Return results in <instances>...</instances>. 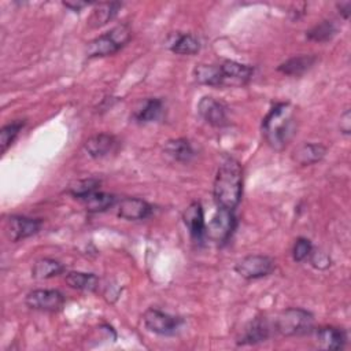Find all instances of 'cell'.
Instances as JSON below:
<instances>
[{
    "mask_svg": "<svg viewBox=\"0 0 351 351\" xmlns=\"http://www.w3.org/2000/svg\"><path fill=\"white\" fill-rule=\"evenodd\" d=\"M100 185V181L97 178H84V180H77V181H73L69 188H67V192L74 196V197H78V199H82L85 197L86 195L97 191Z\"/></svg>",
    "mask_w": 351,
    "mask_h": 351,
    "instance_id": "29",
    "label": "cell"
},
{
    "mask_svg": "<svg viewBox=\"0 0 351 351\" xmlns=\"http://www.w3.org/2000/svg\"><path fill=\"white\" fill-rule=\"evenodd\" d=\"M25 303L33 310L55 313L62 310L64 295L58 289H34L26 295Z\"/></svg>",
    "mask_w": 351,
    "mask_h": 351,
    "instance_id": "8",
    "label": "cell"
},
{
    "mask_svg": "<svg viewBox=\"0 0 351 351\" xmlns=\"http://www.w3.org/2000/svg\"><path fill=\"white\" fill-rule=\"evenodd\" d=\"M221 69V81L222 86H241L245 85L254 73L251 66L234 62V60H225L219 63Z\"/></svg>",
    "mask_w": 351,
    "mask_h": 351,
    "instance_id": "11",
    "label": "cell"
},
{
    "mask_svg": "<svg viewBox=\"0 0 351 351\" xmlns=\"http://www.w3.org/2000/svg\"><path fill=\"white\" fill-rule=\"evenodd\" d=\"M310 258V262L311 265L315 267V269H319V270H324V269H328L330 266V258L326 252L324 251H311V254L308 255Z\"/></svg>",
    "mask_w": 351,
    "mask_h": 351,
    "instance_id": "31",
    "label": "cell"
},
{
    "mask_svg": "<svg viewBox=\"0 0 351 351\" xmlns=\"http://www.w3.org/2000/svg\"><path fill=\"white\" fill-rule=\"evenodd\" d=\"M214 200L219 208L234 211L243 195V167L233 159L226 158L218 167L214 186Z\"/></svg>",
    "mask_w": 351,
    "mask_h": 351,
    "instance_id": "1",
    "label": "cell"
},
{
    "mask_svg": "<svg viewBox=\"0 0 351 351\" xmlns=\"http://www.w3.org/2000/svg\"><path fill=\"white\" fill-rule=\"evenodd\" d=\"M197 112L211 126L222 128L228 125V107L211 96H203L200 99Z\"/></svg>",
    "mask_w": 351,
    "mask_h": 351,
    "instance_id": "10",
    "label": "cell"
},
{
    "mask_svg": "<svg viewBox=\"0 0 351 351\" xmlns=\"http://www.w3.org/2000/svg\"><path fill=\"white\" fill-rule=\"evenodd\" d=\"M130 37L132 30L129 25H117L104 34H100L99 37L90 40L85 47V53L88 58H101L114 55L129 43Z\"/></svg>",
    "mask_w": 351,
    "mask_h": 351,
    "instance_id": "3",
    "label": "cell"
},
{
    "mask_svg": "<svg viewBox=\"0 0 351 351\" xmlns=\"http://www.w3.org/2000/svg\"><path fill=\"white\" fill-rule=\"evenodd\" d=\"M193 77L202 85L222 86L219 64H197L193 69Z\"/></svg>",
    "mask_w": 351,
    "mask_h": 351,
    "instance_id": "26",
    "label": "cell"
},
{
    "mask_svg": "<svg viewBox=\"0 0 351 351\" xmlns=\"http://www.w3.org/2000/svg\"><path fill=\"white\" fill-rule=\"evenodd\" d=\"M326 147L319 143H304L293 151L292 159L302 166H310L321 162L326 155Z\"/></svg>",
    "mask_w": 351,
    "mask_h": 351,
    "instance_id": "18",
    "label": "cell"
},
{
    "mask_svg": "<svg viewBox=\"0 0 351 351\" xmlns=\"http://www.w3.org/2000/svg\"><path fill=\"white\" fill-rule=\"evenodd\" d=\"M337 33V26L333 21L325 19L321 21L319 23L314 25L311 29H308L306 32V37L310 41H315V43H325L332 40Z\"/></svg>",
    "mask_w": 351,
    "mask_h": 351,
    "instance_id": "27",
    "label": "cell"
},
{
    "mask_svg": "<svg viewBox=\"0 0 351 351\" xmlns=\"http://www.w3.org/2000/svg\"><path fill=\"white\" fill-rule=\"evenodd\" d=\"M122 7V3L118 1H110V3H99L92 10V14L88 19V25L90 29H97L104 25H107L110 21L115 18L119 8Z\"/></svg>",
    "mask_w": 351,
    "mask_h": 351,
    "instance_id": "20",
    "label": "cell"
},
{
    "mask_svg": "<svg viewBox=\"0 0 351 351\" xmlns=\"http://www.w3.org/2000/svg\"><path fill=\"white\" fill-rule=\"evenodd\" d=\"M26 121L25 119H18L14 122H10L7 125H4L0 130V148H1V154H4L8 147L15 141V138L18 137L19 132L23 129Z\"/></svg>",
    "mask_w": 351,
    "mask_h": 351,
    "instance_id": "28",
    "label": "cell"
},
{
    "mask_svg": "<svg viewBox=\"0 0 351 351\" xmlns=\"http://www.w3.org/2000/svg\"><path fill=\"white\" fill-rule=\"evenodd\" d=\"M236 228V217L230 210L219 208L217 214L211 218L208 225H206V234L215 243H226Z\"/></svg>",
    "mask_w": 351,
    "mask_h": 351,
    "instance_id": "7",
    "label": "cell"
},
{
    "mask_svg": "<svg viewBox=\"0 0 351 351\" xmlns=\"http://www.w3.org/2000/svg\"><path fill=\"white\" fill-rule=\"evenodd\" d=\"M337 10L341 14V16L344 19H348L350 16V8H351V1H343V3H337Z\"/></svg>",
    "mask_w": 351,
    "mask_h": 351,
    "instance_id": "33",
    "label": "cell"
},
{
    "mask_svg": "<svg viewBox=\"0 0 351 351\" xmlns=\"http://www.w3.org/2000/svg\"><path fill=\"white\" fill-rule=\"evenodd\" d=\"M163 114V101L156 97L147 99L133 114V118L138 123H148L158 121Z\"/></svg>",
    "mask_w": 351,
    "mask_h": 351,
    "instance_id": "22",
    "label": "cell"
},
{
    "mask_svg": "<svg viewBox=\"0 0 351 351\" xmlns=\"http://www.w3.org/2000/svg\"><path fill=\"white\" fill-rule=\"evenodd\" d=\"M89 3H82V1H63V5L73 10V11H80L81 8H84Z\"/></svg>",
    "mask_w": 351,
    "mask_h": 351,
    "instance_id": "34",
    "label": "cell"
},
{
    "mask_svg": "<svg viewBox=\"0 0 351 351\" xmlns=\"http://www.w3.org/2000/svg\"><path fill=\"white\" fill-rule=\"evenodd\" d=\"M276 269V262L267 255H247L234 265V271L245 280H256L271 274Z\"/></svg>",
    "mask_w": 351,
    "mask_h": 351,
    "instance_id": "6",
    "label": "cell"
},
{
    "mask_svg": "<svg viewBox=\"0 0 351 351\" xmlns=\"http://www.w3.org/2000/svg\"><path fill=\"white\" fill-rule=\"evenodd\" d=\"M41 226L43 221L40 218L11 215L5 221V236L11 243H16L36 234Z\"/></svg>",
    "mask_w": 351,
    "mask_h": 351,
    "instance_id": "9",
    "label": "cell"
},
{
    "mask_svg": "<svg viewBox=\"0 0 351 351\" xmlns=\"http://www.w3.org/2000/svg\"><path fill=\"white\" fill-rule=\"evenodd\" d=\"M64 281L70 288H74L78 291L93 292L99 288V277L93 273L69 271L64 276Z\"/></svg>",
    "mask_w": 351,
    "mask_h": 351,
    "instance_id": "25",
    "label": "cell"
},
{
    "mask_svg": "<svg viewBox=\"0 0 351 351\" xmlns=\"http://www.w3.org/2000/svg\"><path fill=\"white\" fill-rule=\"evenodd\" d=\"M117 147H118V140L115 138V136L108 133L95 134L84 143V149L89 156L95 159L110 155L117 149Z\"/></svg>",
    "mask_w": 351,
    "mask_h": 351,
    "instance_id": "15",
    "label": "cell"
},
{
    "mask_svg": "<svg viewBox=\"0 0 351 351\" xmlns=\"http://www.w3.org/2000/svg\"><path fill=\"white\" fill-rule=\"evenodd\" d=\"M273 328L285 337L308 335L314 329V315L300 307H288L277 315Z\"/></svg>",
    "mask_w": 351,
    "mask_h": 351,
    "instance_id": "4",
    "label": "cell"
},
{
    "mask_svg": "<svg viewBox=\"0 0 351 351\" xmlns=\"http://www.w3.org/2000/svg\"><path fill=\"white\" fill-rule=\"evenodd\" d=\"M296 130L295 108L291 103H277L262 121V134L267 144L281 151L287 147Z\"/></svg>",
    "mask_w": 351,
    "mask_h": 351,
    "instance_id": "2",
    "label": "cell"
},
{
    "mask_svg": "<svg viewBox=\"0 0 351 351\" xmlns=\"http://www.w3.org/2000/svg\"><path fill=\"white\" fill-rule=\"evenodd\" d=\"M143 321L149 332H154L160 336L176 335L184 324V319L181 317L171 315L155 307H149L144 311Z\"/></svg>",
    "mask_w": 351,
    "mask_h": 351,
    "instance_id": "5",
    "label": "cell"
},
{
    "mask_svg": "<svg viewBox=\"0 0 351 351\" xmlns=\"http://www.w3.org/2000/svg\"><path fill=\"white\" fill-rule=\"evenodd\" d=\"M340 132L344 134H350L351 132V112L350 108L344 110V112L340 115Z\"/></svg>",
    "mask_w": 351,
    "mask_h": 351,
    "instance_id": "32",
    "label": "cell"
},
{
    "mask_svg": "<svg viewBox=\"0 0 351 351\" xmlns=\"http://www.w3.org/2000/svg\"><path fill=\"white\" fill-rule=\"evenodd\" d=\"M64 271V265L52 258H41L33 263L32 277L36 280H48Z\"/></svg>",
    "mask_w": 351,
    "mask_h": 351,
    "instance_id": "24",
    "label": "cell"
},
{
    "mask_svg": "<svg viewBox=\"0 0 351 351\" xmlns=\"http://www.w3.org/2000/svg\"><path fill=\"white\" fill-rule=\"evenodd\" d=\"M182 221L195 240H202L206 234V222L203 207L199 202H192L182 213Z\"/></svg>",
    "mask_w": 351,
    "mask_h": 351,
    "instance_id": "16",
    "label": "cell"
},
{
    "mask_svg": "<svg viewBox=\"0 0 351 351\" xmlns=\"http://www.w3.org/2000/svg\"><path fill=\"white\" fill-rule=\"evenodd\" d=\"M318 58L315 55L311 53H303V55H298V56H292L288 60L282 62L277 70L285 75H292V77H300L303 75L306 71H308L315 63H317Z\"/></svg>",
    "mask_w": 351,
    "mask_h": 351,
    "instance_id": "17",
    "label": "cell"
},
{
    "mask_svg": "<svg viewBox=\"0 0 351 351\" xmlns=\"http://www.w3.org/2000/svg\"><path fill=\"white\" fill-rule=\"evenodd\" d=\"M80 200L82 202L85 210L89 213L106 211L117 203L115 195L107 193V192H100V191H95Z\"/></svg>",
    "mask_w": 351,
    "mask_h": 351,
    "instance_id": "23",
    "label": "cell"
},
{
    "mask_svg": "<svg viewBox=\"0 0 351 351\" xmlns=\"http://www.w3.org/2000/svg\"><path fill=\"white\" fill-rule=\"evenodd\" d=\"M313 251V244L306 237H298L292 248V258L295 262H303Z\"/></svg>",
    "mask_w": 351,
    "mask_h": 351,
    "instance_id": "30",
    "label": "cell"
},
{
    "mask_svg": "<svg viewBox=\"0 0 351 351\" xmlns=\"http://www.w3.org/2000/svg\"><path fill=\"white\" fill-rule=\"evenodd\" d=\"M271 335V324L266 317H256L248 322L243 335L237 340L239 346H250L266 341Z\"/></svg>",
    "mask_w": 351,
    "mask_h": 351,
    "instance_id": "13",
    "label": "cell"
},
{
    "mask_svg": "<svg viewBox=\"0 0 351 351\" xmlns=\"http://www.w3.org/2000/svg\"><path fill=\"white\" fill-rule=\"evenodd\" d=\"M165 154L176 162L188 163L195 156V149L188 138H173L165 143Z\"/></svg>",
    "mask_w": 351,
    "mask_h": 351,
    "instance_id": "19",
    "label": "cell"
},
{
    "mask_svg": "<svg viewBox=\"0 0 351 351\" xmlns=\"http://www.w3.org/2000/svg\"><path fill=\"white\" fill-rule=\"evenodd\" d=\"M152 214V206L138 197H123L118 204V217L128 221L145 219Z\"/></svg>",
    "mask_w": 351,
    "mask_h": 351,
    "instance_id": "14",
    "label": "cell"
},
{
    "mask_svg": "<svg viewBox=\"0 0 351 351\" xmlns=\"http://www.w3.org/2000/svg\"><path fill=\"white\" fill-rule=\"evenodd\" d=\"M171 52L177 55H195L200 49L199 40L189 33H174L167 43Z\"/></svg>",
    "mask_w": 351,
    "mask_h": 351,
    "instance_id": "21",
    "label": "cell"
},
{
    "mask_svg": "<svg viewBox=\"0 0 351 351\" xmlns=\"http://www.w3.org/2000/svg\"><path fill=\"white\" fill-rule=\"evenodd\" d=\"M314 341L321 350H341L347 343V333L344 329L326 325L313 329Z\"/></svg>",
    "mask_w": 351,
    "mask_h": 351,
    "instance_id": "12",
    "label": "cell"
}]
</instances>
